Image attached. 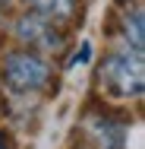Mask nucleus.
<instances>
[{
	"mask_svg": "<svg viewBox=\"0 0 145 149\" xmlns=\"http://www.w3.org/2000/svg\"><path fill=\"white\" fill-rule=\"evenodd\" d=\"M101 86L117 95V98H129V95H142V54H114L104 60L101 67Z\"/></svg>",
	"mask_w": 145,
	"mask_h": 149,
	"instance_id": "1",
	"label": "nucleus"
},
{
	"mask_svg": "<svg viewBox=\"0 0 145 149\" xmlns=\"http://www.w3.org/2000/svg\"><path fill=\"white\" fill-rule=\"evenodd\" d=\"M47 79H51V67L32 51H13L3 60V83L16 92H35L47 86Z\"/></svg>",
	"mask_w": 145,
	"mask_h": 149,
	"instance_id": "2",
	"label": "nucleus"
},
{
	"mask_svg": "<svg viewBox=\"0 0 145 149\" xmlns=\"http://www.w3.org/2000/svg\"><path fill=\"white\" fill-rule=\"evenodd\" d=\"M57 29L60 26L44 22V19H38V16H22V19L16 22L19 38L29 41L32 48H54V45H60V32Z\"/></svg>",
	"mask_w": 145,
	"mask_h": 149,
	"instance_id": "3",
	"label": "nucleus"
},
{
	"mask_svg": "<svg viewBox=\"0 0 145 149\" xmlns=\"http://www.w3.org/2000/svg\"><path fill=\"white\" fill-rule=\"evenodd\" d=\"M25 6L32 10V16L44 19V22H69L76 16V0H25Z\"/></svg>",
	"mask_w": 145,
	"mask_h": 149,
	"instance_id": "4",
	"label": "nucleus"
},
{
	"mask_svg": "<svg viewBox=\"0 0 145 149\" xmlns=\"http://www.w3.org/2000/svg\"><path fill=\"white\" fill-rule=\"evenodd\" d=\"M126 38H129V45H133V54H142L145 48V35H142V10H133V16H126Z\"/></svg>",
	"mask_w": 145,
	"mask_h": 149,
	"instance_id": "5",
	"label": "nucleus"
},
{
	"mask_svg": "<svg viewBox=\"0 0 145 149\" xmlns=\"http://www.w3.org/2000/svg\"><path fill=\"white\" fill-rule=\"evenodd\" d=\"M0 149H13V143H10V136L0 130Z\"/></svg>",
	"mask_w": 145,
	"mask_h": 149,
	"instance_id": "6",
	"label": "nucleus"
},
{
	"mask_svg": "<svg viewBox=\"0 0 145 149\" xmlns=\"http://www.w3.org/2000/svg\"><path fill=\"white\" fill-rule=\"evenodd\" d=\"M3 3H6V0H0V6H3Z\"/></svg>",
	"mask_w": 145,
	"mask_h": 149,
	"instance_id": "7",
	"label": "nucleus"
}]
</instances>
